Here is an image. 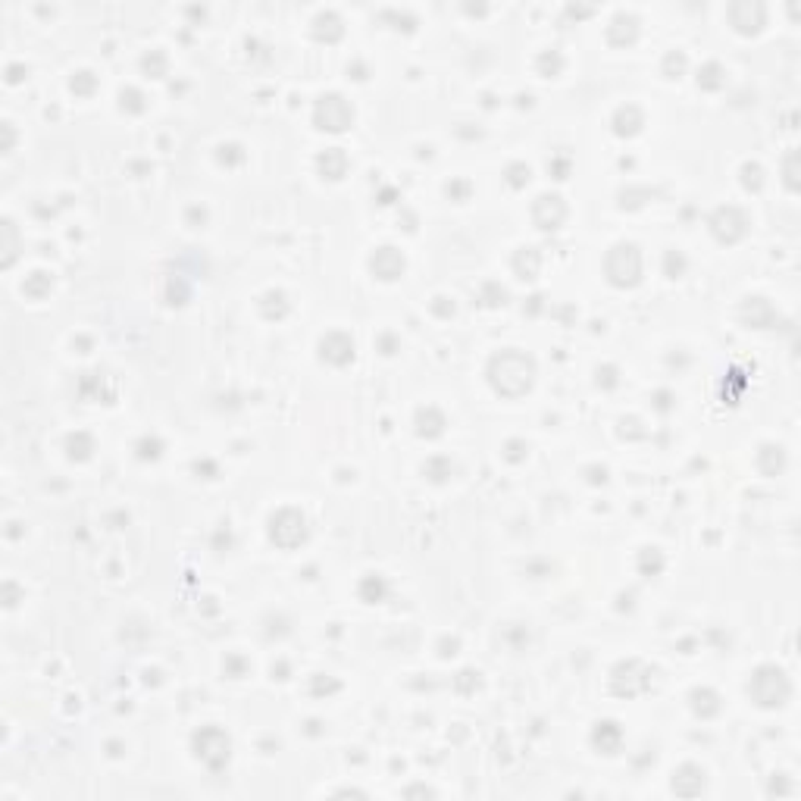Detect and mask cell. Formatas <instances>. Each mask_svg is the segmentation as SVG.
Masks as SVG:
<instances>
[{
    "label": "cell",
    "mask_w": 801,
    "mask_h": 801,
    "mask_svg": "<svg viewBox=\"0 0 801 801\" xmlns=\"http://www.w3.org/2000/svg\"><path fill=\"white\" fill-rule=\"evenodd\" d=\"M141 69L147 72V76H154V79H160L166 72V57L160 51H151V53H144L141 57Z\"/></svg>",
    "instance_id": "cell-37"
},
{
    "label": "cell",
    "mask_w": 801,
    "mask_h": 801,
    "mask_svg": "<svg viewBox=\"0 0 801 801\" xmlns=\"http://www.w3.org/2000/svg\"><path fill=\"white\" fill-rule=\"evenodd\" d=\"M216 160H220L222 166H238L241 160H245V151H241V144H220Z\"/></svg>",
    "instance_id": "cell-40"
},
{
    "label": "cell",
    "mask_w": 801,
    "mask_h": 801,
    "mask_svg": "<svg viewBox=\"0 0 801 801\" xmlns=\"http://www.w3.org/2000/svg\"><path fill=\"white\" fill-rule=\"evenodd\" d=\"M119 107L122 110H129V113H144V94H141L138 88H126V91H119Z\"/></svg>",
    "instance_id": "cell-34"
},
{
    "label": "cell",
    "mask_w": 801,
    "mask_h": 801,
    "mask_svg": "<svg viewBox=\"0 0 801 801\" xmlns=\"http://www.w3.org/2000/svg\"><path fill=\"white\" fill-rule=\"evenodd\" d=\"M222 670H226V676H232V679H241V676L247 673V663H245V657L229 654L226 661H222Z\"/></svg>",
    "instance_id": "cell-44"
},
{
    "label": "cell",
    "mask_w": 801,
    "mask_h": 801,
    "mask_svg": "<svg viewBox=\"0 0 801 801\" xmlns=\"http://www.w3.org/2000/svg\"><path fill=\"white\" fill-rule=\"evenodd\" d=\"M417 436H423V438H438L445 432V426H448V420H445V413L438 411V407H420L417 411Z\"/></svg>",
    "instance_id": "cell-17"
},
{
    "label": "cell",
    "mask_w": 801,
    "mask_h": 801,
    "mask_svg": "<svg viewBox=\"0 0 801 801\" xmlns=\"http://www.w3.org/2000/svg\"><path fill=\"white\" fill-rule=\"evenodd\" d=\"M604 276L617 288H632L642 279V251L632 241H620L604 257Z\"/></svg>",
    "instance_id": "cell-2"
},
{
    "label": "cell",
    "mask_w": 801,
    "mask_h": 801,
    "mask_svg": "<svg viewBox=\"0 0 801 801\" xmlns=\"http://www.w3.org/2000/svg\"><path fill=\"white\" fill-rule=\"evenodd\" d=\"M288 297L282 295V291H266L263 297H260V313L266 316V320H285L288 316Z\"/></svg>",
    "instance_id": "cell-23"
},
{
    "label": "cell",
    "mask_w": 801,
    "mask_h": 801,
    "mask_svg": "<svg viewBox=\"0 0 801 801\" xmlns=\"http://www.w3.org/2000/svg\"><path fill=\"white\" fill-rule=\"evenodd\" d=\"M404 254L397 251V247L391 245H382L376 247V254L370 257V272L376 279H382V282H395V279L404 276Z\"/></svg>",
    "instance_id": "cell-10"
},
{
    "label": "cell",
    "mask_w": 801,
    "mask_h": 801,
    "mask_svg": "<svg viewBox=\"0 0 801 801\" xmlns=\"http://www.w3.org/2000/svg\"><path fill=\"white\" fill-rule=\"evenodd\" d=\"M316 166H320L322 179H332V182H338V179H345V172H347V166H351V160H347V154L341 151V147H329V151L320 154Z\"/></svg>",
    "instance_id": "cell-16"
},
{
    "label": "cell",
    "mask_w": 801,
    "mask_h": 801,
    "mask_svg": "<svg viewBox=\"0 0 801 801\" xmlns=\"http://www.w3.org/2000/svg\"><path fill=\"white\" fill-rule=\"evenodd\" d=\"M479 301L486 304V307H498V304L507 301V288H504V285H498V282H486V285H482V291H479Z\"/></svg>",
    "instance_id": "cell-33"
},
{
    "label": "cell",
    "mask_w": 801,
    "mask_h": 801,
    "mask_svg": "<svg viewBox=\"0 0 801 801\" xmlns=\"http://www.w3.org/2000/svg\"><path fill=\"white\" fill-rule=\"evenodd\" d=\"M595 382H598L601 388H613V385L620 382V379H617V366H598V370H595Z\"/></svg>",
    "instance_id": "cell-45"
},
{
    "label": "cell",
    "mask_w": 801,
    "mask_h": 801,
    "mask_svg": "<svg viewBox=\"0 0 801 801\" xmlns=\"http://www.w3.org/2000/svg\"><path fill=\"white\" fill-rule=\"evenodd\" d=\"M320 357L332 366H347L354 360V341L345 332H326L320 338Z\"/></svg>",
    "instance_id": "cell-12"
},
{
    "label": "cell",
    "mask_w": 801,
    "mask_h": 801,
    "mask_svg": "<svg viewBox=\"0 0 801 801\" xmlns=\"http://www.w3.org/2000/svg\"><path fill=\"white\" fill-rule=\"evenodd\" d=\"M611 688L617 695H626V698H632V695L645 692L648 688V673L642 670V663L638 661H623L613 667L611 673Z\"/></svg>",
    "instance_id": "cell-8"
},
{
    "label": "cell",
    "mask_w": 801,
    "mask_h": 801,
    "mask_svg": "<svg viewBox=\"0 0 801 801\" xmlns=\"http://www.w3.org/2000/svg\"><path fill=\"white\" fill-rule=\"evenodd\" d=\"M22 76H26V66H19V63H10L7 66V82H22Z\"/></svg>",
    "instance_id": "cell-53"
},
{
    "label": "cell",
    "mask_w": 801,
    "mask_h": 801,
    "mask_svg": "<svg viewBox=\"0 0 801 801\" xmlns=\"http://www.w3.org/2000/svg\"><path fill=\"white\" fill-rule=\"evenodd\" d=\"M723 69H720V63H707V66H701L698 69V85L704 91H717V88H723Z\"/></svg>",
    "instance_id": "cell-29"
},
{
    "label": "cell",
    "mask_w": 801,
    "mask_h": 801,
    "mask_svg": "<svg viewBox=\"0 0 801 801\" xmlns=\"http://www.w3.org/2000/svg\"><path fill=\"white\" fill-rule=\"evenodd\" d=\"M663 272H667L670 279H679L682 272H686V257H682L679 251H667V257H663Z\"/></svg>",
    "instance_id": "cell-41"
},
{
    "label": "cell",
    "mask_w": 801,
    "mask_h": 801,
    "mask_svg": "<svg viewBox=\"0 0 801 801\" xmlns=\"http://www.w3.org/2000/svg\"><path fill=\"white\" fill-rule=\"evenodd\" d=\"M72 91H76L79 97H88V94H94V88H97V79H94V72H76V79H72V85H69Z\"/></svg>",
    "instance_id": "cell-38"
},
{
    "label": "cell",
    "mask_w": 801,
    "mask_h": 801,
    "mask_svg": "<svg viewBox=\"0 0 801 801\" xmlns=\"http://www.w3.org/2000/svg\"><path fill=\"white\" fill-rule=\"evenodd\" d=\"M51 288H53V279L47 276V272H32V276L22 282V291H26L28 297H35V301H41L44 295H51Z\"/></svg>",
    "instance_id": "cell-26"
},
{
    "label": "cell",
    "mask_w": 801,
    "mask_h": 801,
    "mask_svg": "<svg viewBox=\"0 0 801 801\" xmlns=\"http://www.w3.org/2000/svg\"><path fill=\"white\" fill-rule=\"evenodd\" d=\"M3 135H7V141H3V154H10V151H13V144H16L13 122H3Z\"/></svg>",
    "instance_id": "cell-54"
},
{
    "label": "cell",
    "mask_w": 801,
    "mask_h": 801,
    "mask_svg": "<svg viewBox=\"0 0 801 801\" xmlns=\"http://www.w3.org/2000/svg\"><path fill=\"white\" fill-rule=\"evenodd\" d=\"M604 479H607V470H604V467H588V482H595V486H598V482H604Z\"/></svg>",
    "instance_id": "cell-56"
},
{
    "label": "cell",
    "mask_w": 801,
    "mask_h": 801,
    "mask_svg": "<svg viewBox=\"0 0 801 801\" xmlns=\"http://www.w3.org/2000/svg\"><path fill=\"white\" fill-rule=\"evenodd\" d=\"M379 345L385 347L382 354H395V351H397V345H395V338H391V335H382V338H379Z\"/></svg>",
    "instance_id": "cell-57"
},
{
    "label": "cell",
    "mask_w": 801,
    "mask_h": 801,
    "mask_svg": "<svg viewBox=\"0 0 801 801\" xmlns=\"http://www.w3.org/2000/svg\"><path fill=\"white\" fill-rule=\"evenodd\" d=\"M686 72V53L682 51H670L667 60H663V76L667 79H679Z\"/></svg>",
    "instance_id": "cell-39"
},
{
    "label": "cell",
    "mask_w": 801,
    "mask_h": 801,
    "mask_svg": "<svg viewBox=\"0 0 801 801\" xmlns=\"http://www.w3.org/2000/svg\"><path fill=\"white\" fill-rule=\"evenodd\" d=\"M63 448H66V457L69 461H88L91 454H94V436L91 432H85V429H79V432H69L66 436V442H63Z\"/></svg>",
    "instance_id": "cell-19"
},
{
    "label": "cell",
    "mask_w": 801,
    "mask_h": 801,
    "mask_svg": "<svg viewBox=\"0 0 801 801\" xmlns=\"http://www.w3.org/2000/svg\"><path fill=\"white\" fill-rule=\"evenodd\" d=\"M3 604H7V607H16V604H19V586H16L13 579L3 582Z\"/></svg>",
    "instance_id": "cell-49"
},
{
    "label": "cell",
    "mask_w": 801,
    "mask_h": 801,
    "mask_svg": "<svg viewBox=\"0 0 801 801\" xmlns=\"http://www.w3.org/2000/svg\"><path fill=\"white\" fill-rule=\"evenodd\" d=\"M707 226H711V232H713V238H717V241H723V245H736V241L748 232V216H745V210L726 204V207L713 210L711 220H707Z\"/></svg>",
    "instance_id": "cell-7"
},
{
    "label": "cell",
    "mask_w": 801,
    "mask_h": 801,
    "mask_svg": "<svg viewBox=\"0 0 801 801\" xmlns=\"http://www.w3.org/2000/svg\"><path fill=\"white\" fill-rule=\"evenodd\" d=\"M688 704H692V711L698 713V717H717L720 713V695L713 692V688H692V695H688Z\"/></svg>",
    "instance_id": "cell-20"
},
{
    "label": "cell",
    "mask_w": 801,
    "mask_h": 801,
    "mask_svg": "<svg viewBox=\"0 0 801 801\" xmlns=\"http://www.w3.org/2000/svg\"><path fill=\"white\" fill-rule=\"evenodd\" d=\"M454 473V463L451 457H429L423 467V476H429L432 482H448V476Z\"/></svg>",
    "instance_id": "cell-28"
},
{
    "label": "cell",
    "mask_w": 801,
    "mask_h": 801,
    "mask_svg": "<svg viewBox=\"0 0 801 801\" xmlns=\"http://www.w3.org/2000/svg\"><path fill=\"white\" fill-rule=\"evenodd\" d=\"M357 592H360V598H363L366 604H376V601L385 598V579H382V576H363L360 586H357Z\"/></svg>",
    "instance_id": "cell-27"
},
{
    "label": "cell",
    "mask_w": 801,
    "mask_h": 801,
    "mask_svg": "<svg viewBox=\"0 0 801 801\" xmlns=\"http://www.w3.org/2000/svg\"><path fill=\"white\" fill-rule=\"evenodd\" d=\"M548 170H551V176H554V179H567L570 176V157L548 160Z\"/></svg>",
    "instance_id": "cell-48"
},
{
    "label": "cell",
    "mask_w": 801,
    "mask_h": 801,
    "mask_svg": "<svg viewBox=\"0 0 801 801\" xmlns=\"http://www.w3.org/2000/svg\"><path fill=\"white\" fill-rule=\"evenodd\" d=\"M670 401H673V395H670V391H657V395H654V407H657L661 413H667L670 407H673Z\"/></svg>",
    "instance_id": "cell-52"
},
{
    "label": "cell",
    "mask_w": 801,
    "mask_h": 801,
    "mask_svg": "<svg viewBox=\"0 0 801 801\" xmlns=\"http://www.w3.org/2000/svg\"><path fill=\"white\" fill-rule=\"evenodd\" d=\"M636 35H638V22H636V16H629V13L613 16V22L607 26V38H611V44H632Z\"/></svg>",
    "instance_id": "cell-18"
},
{
    "label": "cell",
    "mask_w": 801,
    "mask_h": 801,
    "mask_svg": "<svg viewBox=\"0 0 801 801\" xmlns=\"http://www.w3.org/2000/svg\"><path fill=\"white\" fill-rule=\"evenodd\" d=\"M341 35H345V28H341V19L335 13H320L313 19V38L316 41H338Z\"/></svg>",
    "instance_id": "cell-22"
},
{
    "label": "cell",
    "mask_w": 801,
    "mask_h": 801,
    "mask_svg": "<svg viewBox=\"0 0 801 801\" xmlns=\"http://www.w3.org/2000/svg\"><path fill=\"white\" fill-rule=\"evenodd\" d=\"M782 463H786V454H782V448H776V445H767V448H761V454H757V467H761L763 476H776L782 470Z\"/></svg>",
    "instance_id": "cell-24"
},
{
    "label": "cell",
    "mask_w": 801,
    "mask_h": 801,
    "mask_svg": "<svg viewBox=\"0 0 801 801\" xmlns=\"http://www.w3.org/2000/svg\"><path fill=\"white\" fill-rule=\"evenodd\" d=\"M504 176H507V185H511V188H523V185H529L532 170L526 163H511L504 170Z\"/></svg>",
    "instance_id": "cell-35"
},
{
    "label": "cell",
    "mask_w": 801,
    "mask_h": 801,
    "mask_svg": "<svg viewBox=\"0 0 801 801\" xmlns=\"http://www.w3.org/2000/svg\"><path fill=\"white\" fill-rule=\"evenodd\" d=\"M761 182H763V170L757 163H745L742 166V185L748 191H757L761 188Z\"/></svg>",
    "instance_id": "cell-42"
},
{
    "label": "cell",
    "mask_w": 801,
    "mask_h": 801,
    "mask_svg": "<svg viewBox=\"0 0 801 801\" xmlns=\"http://www.w3.org/2000/svg\"><path fill=\"white\" fill-rule=\"evenodd\" d=\"M445 191H448V197H454V201H467L470 182H463V179H461V182H448V188H445Z\"/></svg>",
    "instance_id": "cell-50"
},
{
    "label": "cell",
    "mask_w": 801,
    "mask_h": 801,
    "mask_svg": "<svg viewBox=\"0 0 801 801\" xmlns=\"http://www.w3.org/2000/svg\"><path fill=\"white\" fill-rule=\"evenodd\" d=\"M313 122H316V129H322V132H345V129H351V122H354V107L338 94V91H329V94H322L320 101H316Z\"/></svg>",
    "instance_id": "cell-5"
},
{
    "label": "cell",
    "mask_w": 801,
    "mask_h": 801,
    "mask_svg": "<svg viewBox=\"0 0 801 801\" xmlns=\"http://www.w3.org/2000/svg\"><path fill=\"white\" fill-rule=\"evenodd\" d=\"M135 451H138L141 461H157V457L163 454V442H160L157 436H144V438H138Z\"/></svg>",
    "instance_id": "cell-32"
},
{
    "label": "cell",
    "mask_w": 801,
    "mask_h": 801,
    "mask_svg": "<svg viewBox=\"0 0 801 801\" xmlns=\"http://www.w3.org/2000/svg\"><path fill=\"white\" fill-rule=\"evenodd\" d=\"M707 786V773L698 767V763H682V767L673 770V779H670V788L682 798H695L701 795Z\"/></svg>",
    "instance_id": "cell-11"
},
{
    "label": "cell",
    "mask_w": 801,
    "mask_h": 801,
    "mask_svg": "<svg viewBox=\"0 0 801 801\" xmlns=\"http://www.w3.org/2000/svg\"><path fill=\"white\" fill-rule=\"evenodd\" d=\"M638 570H642L645 576H657L663 570V554L657 548H645L642 554H638Z\"/></svg>",
    "instance_id": "cell-30"
},
{
    "label": "cell",
    "mask_w": 801,
    "mask_h": 801,
    "mask_svg": "<svg viewBox=\"0 0 801 801\" xmlns=\"http://www.w3.org/2000/svg\"><path fill=\"white\" fill-rule=\"evenodd\" d=\"M538 270H542V254H538L536 247H520V251L513 254V272H517L520 279H536Z\"/></svg>",
    "instance_id": "cell-21"
},
{
    "label": "cell",
    "mask_w": 801,
    "mask_h": 801,
    "mask_svg": "<svg viewBox=\"0 0 801 801\" xmlns=\"http://www.w3.org/2000/svg\"><path fill=\"white\" fill-rule=\"evenodd\" d=\"M645 126V113L636 107V104H623V107L613 113V132L620 135V138H632V135H638Z\"/></svg>",
    "instance_id": "cell-14"
},
{
    "label": "cell",
    "mask_w": 801,
    "mask_h": 801,
    "mask_svg": "<svg viewBox=\"0 0 801 801\" xmlns=\"http://www.w3.org/2000/svg\"><path fill=\"white\" fill-rule=\"evenodd\" d=\"M729 19L738 32H745V35L757 32V28L763 26V7H757V3H732Z\"/></svg>",
    "instance_id": "cell-15"
},
{
    "label": "cell",
    "mask_w": 801,
    "mask_h": 801,
    "mask_svg": "<svg viewBox=\"0 0 801 801\" xmlns=\"http://www.w3.org/2000/svg\"><path fill=\"white\" fill-rule=\"evenodd\" d=\"M526 451H529V448H526V442H520V438H511V442L504 445V457H507L511 463H520V461H523Z\"/></svg>",
    "instance_id": "cell-46"
},
{
    "label": "cell",
    "mask_w": 801,
    "mask_h": 801,
    "mask_svg": "<svg viewBox=\"0 0 801 801\" xmlns=\"http://www.w3.org/2000/svg\"><path fill=\"white\" fill-rule=\"evenodd\" d=\"M191 751H195V757L207 770L220 773V770L229 763V757H232V738H229V732L220 729V726H201V729L191 736Z\"/></svg>",
    "instance_id": "cell-4"
},
{
    "label": "cell",
    "mask_w": 801,
    "mask_h": 801,
    "mask_svg": "<svg viewBox=\"0 0 801 801\" xmlns=\"http://www.w3.org/2000/svg\"><path fill=\"white\" fill-rule=\"evenodd\" d=\"M432 310H436L438 316H454V304H448V297H436Z\"/></svg>",
    "instance_id": "cell-51"
},
{
    "label": "cell",
    "mask_w": 801,
    "mask_h": 801,
    "mask_svg": "<svg viewBox=\"0 0 801 801\" xmlns=\"http://www.w3.org/2000/svg\"><path fill=\"white\" fill-rule=\"evenodd\" d=\"M748 695L761 707H782L788 701V695H792V682H788V676L782 673L779 667L763 663V667H757L754 676H751Z\"/></svg>",
    "instance_id": "cell-3"
},
{
    "label": "cell",
    "mask_w": 801,
    "mask_h": 801,
    "mask_svg": "<svg viewBox=\"0 0 801 801\" xmlns=\"http://www.w3.org/2000/svg\"><path fill=\"white\" fill-rule=\"evenodd\" d=\"M413 795H426V798H432V788L429 786H411V788H404V798H413Z\"/></svg>",
    "instance_id": "cell-55"
},
{
    "label": "cell",
    "mask_w": 801,
    "mask_h": 801,
    "mask_svg": "<svg viewBox=\"0 0 801 801\" xmlns=\"http://www.w3.org/2000/svg\"><path fill=\"white\" fill-rule=\"evenodd\" d=\"M745 320L751 322V326H770V320H773V310H770V304L763 301V297H751L748 304H745Z\"/></svg>",
    "instance_id": "cell-25"
},
{
    "label": "cell",
    "mask_w": 801,
    "mask_h": 801,
    "mask_svg": "<svg viewBox=\"0 0 801 801\" xmlns=\"http://www.w3.org/2000/svg\"><path fill=\"white\" fill-rule=\"evenodd\" d=\"M16 245H19V238H16V226L13 220H3V266H13L16 260Z\"/></svg>",
    "instance_id": "cell-31"
},
{
    "label": "cell",
    "mask_w": 801,
    "mask_h": 801,
    "mask_svg": "<svg viewBox=\"0 0 801 801\" xmlns=\"http://www.w3.org/2000/svg\"><path fill=\"white\" fill-rule=\"evenodd\" d=\"M563 69V57L557 51H545L542 57H538V72H542L545 79H551V76H557V72Z\"/></svg>",
    "instance_id": "cell-36"
},
{
    "label": "cell",
    "mask_w": 801,
    "mask_h": 801,
    "mask_svg": "<svg viewBox=\"0 0 801 801\" xmlns=\"http://www.w3.org/2000/svg\"><path fill=\"white\" fill-rule=\"evenodd\" d=\"M592 745L601 751V754H617L620 745H623V726L617 720H601L592 729Z\"/></svg>",
    "instance_id": "cell-13"
},
{
    "label": "cell",
    "mask_w": 801,
    "mask_h": 801,
    "mask_svg": "<svg viewBox=\"0 0 801 801\" xmlns=\"http://www.w3.org/2000/svg\"><path fill=\"white\" fill-rule=\"evenodd\" d=\"M567 220V204H563L561 195H538L532 201V222L545 232H554V229L563 226Z\"/></svg>",
    "instance_id": "cell-9"
},
{
    "label": "cell",
    "mask_w": 801,
    "mask_h": 801,
    "mask_svg": "<svg viewBox=\"0 0 801 801\" xmlns=\"http://www.w3.org/2000/svg\"><path fill=\"white\" fill-rule=\"evenodd\" d=\"M486 376H488V385L501 397H520L536 382V360L529 354L517 351V347H504V351H498L488 360Z\"/></svg>",
    "instance_id": "cell-1"
},
{
    "label": "cell",
    "mask_w": 801,
    "mask_h": 801,
    "mask_svg": "<svg viewBox=\"0 0 801 801\" xmlns=\"http://www.w3.org/2000/svg\"><path fill=\"white\" fill-rule=\"evenodd\" d=\"M454 688H457V692H463V695L476 692V688H479V673H476V670H463V673L454 679Z\"/></svg>",
    "instance_id": "cell-43"
},
{
    "label": "cell",
    "mask_w": 801,
    "mask_h": 801,
    "mask_svg": "<svg viewBox=\"0 0 801 801\" xmlns=\"http://www.w3.org/2000/svg\"><path fill=\"white\" fill-rule=\"evenodd\" d=\"M270 538L279 545V548L291 551L307 538V520H304L301 511L295 507H282L279 513L270 517Z\"/></svg>",
    "instance_id": "cell-6"
},
{
    "label": "cell",
    "mask_w": 801,
    "mask_h": 801,
    "mask_svg": "<svg viewBox=\"0 0 801 801\" xmlns=\"http://www.w3.org/2000/svg\"><path fill=\"white\" fill-rule=\"evenodd\" d=\"M341 688V682L338 679H322V676H313V686H310V692L313 695H332V692H338Z\"/></svg>",
    "instance_id": "cell-47"
}]
</instances>
